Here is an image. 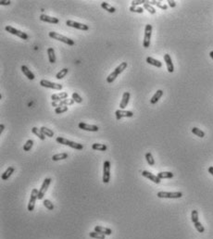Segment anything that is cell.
I'll return each instance as SVG.
<instances>
[{
  "label": "cell",
  "instance_id": "c3c4849f",
  "mask_svg": "<svg viewBox=\"0 0 213 239\" xmlns=\"http://www.w3.org/2000/svg\"><path fill=\"white\" fill-rule=\"evenodd\" d=\"M208 173L213 176V167L212 166H210V168H208Z\"/></svg>",
  "mask_w": 213,
  "mask_h": 239
},
{
  "label": "cell",
  "instance_id": "9a60e30c",
  "mask_svg": "<svg viewBox=\"0 0 213 239\" xmlns=\"http://www.w3.org/2000/svg\"><path fill=\"white\" fill-rule=\"evenodd\" d=\"M142 175H143L144 177L149 179L150 181L154 182L155 183H160V179L158 178V175H154L153 173H149V171H142Z\"/></svg>",
  "mask_w": 213,
  "mask_h": 239
},
{
  "label": "cell",
  "instance_id": "cb8c5ba5",
  "mask_svg": "<svg viewBox=\"0 0 213 239\" xmlns=\"http://www.w3.org/2000/svg\"><path fill=\"white\" fill-rule=\"evenodd\" d=\"M47 55H48V60L50 63H55L56 62V55H55V50L53 47H48L47 48Z\"/></svg>",
  "mask_w": 213,
  "mask_h": 239
},
{
  "label": "cell",
  "instance_id": "5b68a950",
  "mask_svg": "<svg viewBox=\"0 0 213 239\" xmlns=\"http://www.w3.org/2000/svg\"><path fill=\"white\" fill-rule=\"evenodd\" d=\"M151 35H152V25L147 24L145 28V36H144V42H143V45L145 48L149 47L150 40H151Z\"/></svg>",
  "mask_w": 213,
  "mask_h": 239
},
{
  "label": "cell",
  "instance_id": "60d3db41",
  "mask_svg": "<svg viewBox=\"0 0 213 239\" xmlns=\"http://www.w3.org/2000/svg\"><path fill=\"white\" fill-rule=\"evenodd\" d=\"M191 220L192 221L195 223H197V221H198V212L197 211H195V209H194V211H192V213H191Z\"/></svg>",
  "mask_w": 213,
  "mask_h": 239
},
{
  "label": "cell",
  "instance_id": "d4e9b609",
  "mask_svg": "<svg viewBox=\"0 0 213 239\" xmlns=\"http://www.w3.org/2000/svg\"><path fill=\"white\" fill-rule=\"evenodd\" d=\"M147 62L148 64H150V65L157 67V68H161V67H162V63L160 60H155V58H153L151 57H147Z\"/></svg>",
  "mask_w": 213,
  "mask_h": 239
},
{
  "label": "cell",
  "instance_id": "2e32d148",
  "mask_svg": "<svg viewBox=\"0 0 213 239\" xmlns=\"http://www.w3.org/2000/svg\"><path fill=\"white\" fill-rule=\"evenodd\" d=\"M40 20L42 22H48V23H52V24H57L60 22V20L57 18H54V17H50L48 15L45 14H41L40 15Z\"/></svg>",
  "mask_w": 213,
  "mask_h": 239
},
{
  "label": "cell",
  "instance_id": "1f68e13d",
  "mask_svg": "<svg viewBox=\"0 0 213 239\" xmlns=\"http://www.w3.org/2000/svg\"><path fill=\"white\" fill-rule=\"evenodd\" d=\"M68 72H69V69H68V68H64V69L60 70V72H58L57 73L56 78H57V80H60V79H62V78H64V77L66 76V75H67V73H68Z\"/></svg>",
  "mask_w": 213,
  "mask_h": 239
},
{
  "label": "cell",
  "instance_id": "ee69618b",
  "mask_svg": "<svg viewBox=\"0 0 213 239\" xmlns=\"http://www.w3.org/2000/svg\"><path fill=\"white\" fill-rule=\"evenodd\" d=\"M72 99L76 103H82V98L81 97V95L79 94H77V93H72Z\"/></svg>",
  "mask_w": 213,
  "mask_h": 239
},
{
  "label": "cell",
  "instance_id": "3957f363",
  "mask_svg": "<svg viewBox=\"0 0 213 239\" xmlns=\"http://www.w3.org/2000/svg\"><path fill=\"white\" fill-rule=\"evenodd\" d=\"M56 141L57 142V143L62 144V145H64V146H70V148H74V149H77V150H81V149L83 148V146H82V144L75 143V142L70 141V140L66 139V138H64V137L58 136V137H57Z\"/></svg>",
  "mask_w": 213,
  "mask_h": 239
},
{
  "label": "cell",
  "instance_id": "4316f807",
  "mask_svg": "<svg viewBox=\"0 0 213 239\" xmlns=\"http://www.w3.org/2000/svg\"><path fill=\"white\" fill-rule=\"evenodd\" d=\"M101 7L104 8L105 10H107L108 12H110V13H114L116 11V8L114 7L110 6V4L107 3V2H102L101 3Z\"/></svg>",
  "mask_w": 213,
  "mask_h": 239
},
{
  "label": "cell",
  "instance_id": "4dcf8cb0",
  "mask_svg": "<svg viewBox=\"0 0 213 239\" xmlns=\"http://www.w3.org/2000/svg\"><path fill=\"white\" fill-rule=\"evenodd\" d=\"M40 130H41V132L44 133L45 136H48V137H53L54 136V132L52 131V130H50V129L45 127V126L41 127Z\"/></svg>",
  "mask_w": 213,
  "mask_h": 239
},
{
  "label": "cell",
  "instance_id": "8d00e7d4",
  "mask_svg": "<svg viewBox=\"0 0 213 239\" xmlns=\"http://www.w3.org/2000/svg\"><path fill=\"white\" fill-rule=\"evenodd\" d=\"M192 133H193L194 135H195L197 136L201 137V138L205 136V133H204L202 130H200V129H198L197 127H194L193 129H192Z\"/></svg>",
  "mask_w": 213,
  "mask_h": 239
},
{
  "label": "cell",
  "instance_id": "ba28073f",
  "mask_svg": "<svg viewBox=\"0 0 213 239\" xmlns=\"http://www.w3.org/2000/svg\"><path fill=\"white\" fill-rule=\"evenodd\" d=\"M5 30L9 33H11V35H14L16 36L20 37V38L23 39V40H27L29 38V35H27V33H25V32L20 31V30H17V29H15L14 27H12V26H6Z\"/></svg>",
  "mask_w": 213,
  "mask_h": 239
},
{
  "label": "cell",
  "instance_id": "30bf717a",
  "mask_svg": "<svg viewBox=\"0 0 213 239\" xmlns=\"http://www.w3.org/2000/svg\"><path fill=\"white\" fill-rule=\"evenodd\" d=\"M40 85L43 87H47V88H51V89H55V90H61L62 86L60 83H53L47 81V80H41L40 81Z\"/></svg>",
  "mask_w": 213,
  "mask_h": 239
},
{
  "label": "cell",
  "instance_id": "e0dca14e",
  "mask_svg": "<svg viewBox=\"0 0 213 239\" xmlns=\"http://www.w3.org/2000/svg\"><path fill=\"white\" fill-rule=\"evenodd\" d=\"M164 60L166 62V65H167V70H168V72L170 73H172L174 72V66H173V63H172V58L169 55V54H165L164 55Z\"/></svg>",
  "mask_w": 213,
  "mask_h": 239
},
{
  "label": "cell",
  "instance_id": "8fae6325",
  "mask_svg": "<svg viewBox=\"0 0 213 239\" xmlns=\"http://www.w3.org/2000/svg\"><path fill=\"white\" fill-rule=\"evenodd\" d=\"M50 183H51V179L50 178H45L43 182V184L39 190V194H38V199H43L44 196L45 195V193L47 191V188L49 186Z\"/></svg>",
  "mask_w": 213,
  "mask_h": 239
},
{
  "label": "cell",
  "instance_id": "ffe728a7",
  "mask_svg": "<svg viewBox=\"0 0 213 239\" xmlns=\"http://www.w3.org/2000/svg\"><path fill=\"white\" fill-rule=\"evenodd\" d=\"M95 231L97 232V233L105 234V236H110V234H112L111 229L107 228V227H102V226H99V225L95 226Z\"/></svg>",
  "mask_w": 213,
  "mask_h": 239
},
{
  "label": "cell",
  "instance_id": "e575fe53",
  "mask_svg": "<svg viewBox=\"0 0 213 239\" xmlns=\"http://www.w3.org/2000/svg\"><path fill=\"white\" fill-rule=\"evenodd\" d=\"M144 9L147 10L150 14H155L156 13V9L151 5H150V4L148 3V1H147L144 4Z\"/></svg>",
  "mask_w": 213,
  "mask_h": 239
},
{
  "label": "cell",
  "instance_id": "f1b7e54d",
  "mask_svg": "<svg viewBox=\"0 0 213 239\" xmlns=\"http://www.w3.org/2000/svg\"><path fill=\"white\" fill-rule=\"evenodd\" d=\"M68 158V153H60V154H56L52 157L53 161H57V160H61V159H66Z\"/></svg>",
  "mask_w": 213,
  "mask_h": 239
},
{
  "label": "cell",
  "instance_id": "9c48e42d",
  "mask_svg": "<svg viewBox=\"0 0 213 239\" xmlns=\"http://www.w3.org/2000/svg\"><path fill=\"white\" fill-rule=\"evenodd\" d=\"M66 25H68L69 27H72L75 29H78V30H82V31H88L89 30V26L86 24L83 23H80L77 22H74V20H68L66 22Z\"/></svg>",
  "mask_w": 213,
  "mask_h": 239
},
{
  "label": "cell",
  "instance_id": "8992f818",
  "mask_svg": "<svg viewBox=\"0 0 213 239\" xmlns=\"http://www.w3.org/2000/svg\"><path fill=\"white\" fill-rule=\"evenodd\" d=\"M110 179V161L106 160L103 164V183H108Z\"/></svg>",
  "mask_w": 213,
  "mask_h": 239
},
{
  "label": "cell",
  "instance_id": "bcb514c9",
  "mask_svg": "<svg viewBox=\"0 0 213 239\" xmlns=\"http://www.w3.org/2000/svg\"><path fill=\"white\" fill-rule=\"evenodd\" d=\"M10 1L9 0H0V5H2V6H8V5H10Z\"/></svg>",
  "mask_w": 213,
  "mask_h": 239
},
{
  "label": "cell",
  "instance_id": "d6a6232c",
  "mask_svg": "<svg viewBox=\"0 0 213 239\" xmlns=\"http://www.w3.org/2000/svg\"><path fill=\"white\" fill-rule=\"evenodd\" d=\"M148 3L150 4V5H156L157 7H158L160 8H161V9H164L166 10L167 8H168V6L165 5V4H162L160 1H148Z\"/></svg>",
  "mask_w": 213,
  "mask_h": 239
},
{
  "label": "cell",
  "instance_id": "74e56055",
  "mask_svg": "<svg viewBox=\"0 0 213 239\" xmlns=\"http://www.w3.org/2000/svg\"><path fill=\"white\" fill-rule=\"evenodd\" d=\"M129 9H130V11H132V12H135V13H143L144 12V7H141L131 6Z\"/></svg>",
  "mask_w": 213,
  "mask_h": 239
},
{
  "label": "cell",
  "instance_id": "603a6c76",
  "mask_svg": "<svg viewBox=\"0 0 213 239\" xmlns=\"http://www.w3.org/2000/svg\"><path fill=\"white\" fill-rule=\"evenodd\" d=\"M163 95V91L162 90H158L156 93H155V95H154L152 97H151V99H150V103L151 104H156L158 100L160 99V97L161 96Z\"/></svg>",
  "mask_w": 213,
  "mask_h": 239
},
{
  "label": "cell",
  "instance_id": "7dc6e473",
  "mask_svg": "<svg viewBox=\"0 0 213 239\" xmlns=\"http://www.w3.org/2000/svg\"><path fill=\"white\" fill-rule=\"evenodd\" d=\"M168 3H169V6H170V7H176V3H175V1H172V0H169Z\"/></svg>",
  "mask_w": 213,
  "mask_h": 239
},
{
  "label": "cell",
  "instance_id": "7a4b0ae2",
  "mask_svg": "<svg viewBox=\"0 0 213 239\" xmlns=\"http://www.w3.org/2000/svg\"><path fill=\"white\" fill-rule=\"evenodd\" d=\"M48 35H49V37H51V38H53V39L57 40V41H60V42H63V43L69 45H75V42L72 39L68 38V37L62 35H60V33H58V32H50L48 33Z\"/></svg>",
  "mask_w": 213,
  "mask_h": 239
},
{
  "label": "cell",
  "instance_id": "f35d334b",
  "mask_svg": "<svg viewBox=\"0 0 213 239\" xmlns=\"http://www.w3.org/2000/svg\"><path fill=\"white\" fill-rule=\"evenodd\" d=\"M43 204H44V206L48 209V211H53L54 209V205L49 199H45Z\"/></svg>",
  "mask_w": 213,
  "mask_h": 239
},
{
  "label": "cell",
  "instance_id": "f907efd6",
  "mask_svg": "<svg viewBox=\"0 0 213 239\" xmlns=\"http://www.w3.org/2000/svg\"><path fill=\"white\" fill-rule=\"evenodd\" d=\"M210 58L213 60V51H211V52L210 53Z\"/></svg>",
  "mask_w": 213,
  "mask_h": 239
},
{
  "label": "cell",
  "instance_id": "7bdbcfd3",
  "mask_svg": "<svg viewBox=\"0 0 213 239\" xmlns=\"http://www.w3.org/2000/svg\"><path fill=\"white\" fill-rule=\"evenodd\" d=\"M194 225H195V228L197 229L199 233H204V232H205V228H204V226L201 224V223L197 221V223H194Z\"/></svg>",
  "mask_w": 213,
  "mask_h": 239
},
{
  "label": "cell",
  "instance_id": "b9f144b4",
  "mask_svg": "<svg viewBox=\"0 0 213 239\" xmlns=\"http://www.w3.org/2000/svg\"><path fill=\"white\" fill-rule=\"evenodd\" d=\"M66 111H68V106H62L55 108V112L57 114H61V113H64Z\"/></svg>",
  "mask_w": 213,
  "mask_h": 239
},
{
  "label": "cell",
  "instance_id": "ab89813d",
  "mask_svg": "<svg viewBox=\"0 0 213 239\" xmlns=\"http://www.w3.org/2000/svg\"><path fill=\"white\" fill-rule=\"evenodd\" d=\"M32 146H33V141L31 139L28 140L23 146V150L24 151H29V150H31V148H32Z\"/></svg>",
  "mask_w": 213,
  "mask_h": 239
},
{
  "label": "cell",
  "instance_id": "52a82bcc",
  "mask_svg": "<svg viewBox=\"0 0 213 239\" xmlns=\"http://www.w3.org/2000/svg\"><path fill=\"white\" fill-rule=\"evenodd\" d=\"M38 194H39V191L36 189V188H33L32 190V193H31V196H30V200H29V203H28V211H32L33 209H34V206H35V201L36 199L38 198Z\"/></svg>",
  "mask_w": 213,
  "mask_h": 239
},
{
  "label": "cell",
  "instance_id": "d6986e66",
  "mask_svg": "<svg viewBox=\"0 0 213 239\" xmlns=\"http://www.w3.org/2000/svg\"><path fill=\"white\" fill-rule=\"evenodd\" d=\"M67 98H68V93L67 92H62V93L54 94L51 95V99L53 101H60V100H64Z\"/></svg>",
  "mask_w": 213,
  "mask_h": 239
},
{
  "label": "cell",
  "instance_id": "f546056e",
  "mask_svg": "<svg viewBox=\"0 0 213 239\" xmlns=\"http://www.w3.org/2000/svg\"><path fill=\"white\" fill-rule=\"evenodd\" d=\"M32 133H34L36 136H38L41 140H45V136L44 135V133L41 132L40 129L36 128V127H32Z\"/></svg>",
  "mask_w": 213,
  "mask_h": 239
},
{
  "label": "cell",
  "instance_id": "f6af8a7d",
  "mask_svg": "<svg viewBox=\"0 0 213 239\" xmlns=\"http://www.w3.org/2000/svg\"><path fill=\"white\" fill-rule=\"evenodd\" d=\"M147 1H145V0H133L132 1V6H139L141 4H145Z\"/></svg>",
  "mask_w": 213,
  "mask_h": 239
},
{
  "label": "cell",
  "instance_id": "6da1fadb",
  "mask_svg": "<svg viewBox=\"0 0 213 239\" xmlns=\"http://www.w3.org/2000/svg\"><path fill=\"white\" fill-rule=\"evenodd\" d=\"M127 68V62H122L117 68L112 72L107 77V82L108 83H113L115 81V79L119 76V75L122 73L123 70Z\"/></svg>",
  "mask_w": 213,
  "mask_h": 239
},
{
  "label": "cell",
  "instance_id": "277c9868",
  "mask_svg": "<svg viewBox=\"0 0 213 239\" xmlns=\"http://www.w3.org/2000/svg\"><path fill=\"white\" fill-rule=\"evenodd\" d=\"M158 198H181L183 196V193L182 192H158Z\"/></svg>",
  "mask_w": 213,
  "mask_h": 239
},
{
  "label": "cell",
  "instance_id": "44dd1931",
  "mask_svg": "<svg viewBox=\"0 0 213 239\" xmlns=\"http://www.w3.org/2000/svg\"><path fill=\"white\" fill-rule=\"evenodd\" d=\"M22 72H23V74L26 76L29 80H31V81H32L33 79H34V74H33L32 72H31V70H29L28 69V67L27 66H25V65H22Z\"/></svg>",
  "mask_w": 213,
  "mask_h": 239
},
{
  "label": "cell",
  "instance_id": "484cf974",
  "mask_svg": "<svg viewBox=\"0 0 213 239\" xmlns=\"http://www.w3.org/2000/svg\"><path fill=\"white\" fill-rule=\"evenodd\" d=\"M158 176L160 180L161 179H170L173 177V173H170V171H161V173H158Z\"/></svg>",
  "mask_w": 213,
  "mask_h": 239
},
{
  "label": "cell",
  "instance_id": "83f0119b",
  "mask_svg": "<svg viewBox=\"0 0 213 239\" xmlns=\"http://www.w3.org/2000/svg\"><path fill=\"white\" fill-rule=\"evenodd\" d=\"M92 148L94 150H98V151H106L107 150V146L104 144H98V143H95L92 145Z\"/></svg>",
  "mask_w": 213,
  "mask_h": 239
},
{
  "label": "cell",
  "instance_id": "ac0fdd59",
  "mask_svg": "<svg viewBox=\"0 0 213 239\" xmlns=\"http://www.w3.org/2000/svg\"><path fill=\"white\" fill-rule=\"evenodd\" d=\"M130 93L129 92H124L122 95V99L120 103V110H124L127 107V105L129 103V99H130Z\"/></svg>",
  "mask_w": 213,
  "mask_h": 239
},
{
  "label": "cell",
  "instance_id": "5bb4252c",
  "mask_svg": "<svg viewBox=\"0 0 213 239\" xmlns=\"http://www.w3.org/2000/svg\"><path fill=\"white\" fill-rule=\"evenodd\" d=\"M75 101L72 98V99H64V100H60V101H52V106L53 107H56V108H58V107H62V106H70V105H72Z\"/></svg>",
  "mask_w": 213,
  "mask_h": 239
},
{
  "label": "cell",
  "instance_id": "681fc988",
  "mask_svg": "<svg viewBox=\"0 0 213 239\" xmlns=\"http://www.w3.org/2000/svg\"><path fill=\"white\" fill-rule=\"evenodd\" d=\"M4 129H5V125H4V124H0V133H1L4 131Z\"/></svg>",
  "mask_w": 213,
  "mask_h": 239
},
{
  "label": "cell",
  "instance_id": "4fadbf2b",
  "mask_svg": "<svg viewBox=\"0 0 213 239\" xmlns=\"http://www.w3.org/2000/svg\"><path fill=\"white\" fill-rule=\"evenodd\" d=\"M78 126L80 129L85 130V131H88V132H97L99 128L97 125H93V124H87L85 123H80L78 124Z\"/></svg>",
  "mask_w": 213,
  "mask_h": 239
},
{
  "label": "cell",
  "instance_id": "d590c367",
  "mask_svg": "<svg viewBox=\"0 0 213 239\" xmlns=\"http://www.w3.org/2000/svg\"><path fill=\"white\" fill-rule=\"evenodd\" d=\"M145 159H147V161L149 164V166H154V165H155V160H154L152 154L150 153V152L145 153Z\"/></svg>",
  "mask_w": 213,
  "mask_h": 239
},
{
  "label": "cell",
  "instance_id": "836d02e7",
  "mask_svg": "<svg viewBox=\"0 0 213 239\" xmlns=\"http://www.w3.org/2000/svg\"><path fill=\"white\" fill-rule=\"evenodd\" d=\"M89 236H90V237L95 238V239H105V234L97 233V232H95V231L90 232V233H89Z\"/></svg>",
  "mask_w": 213,
  "mask_h": 239
},
{
  "label": "cell",
  "instance_id": "7402d4cb",
  "mask_svg": "<svg viewBox=\"0 0 213 239\" xmlns=\"http://www.w3.org/2000/svg\"><path fill=\"white\" fill-rule=\"evenodd\" d=\"M14 167H8L7 169L6 170V171L4 173H2V176H1V179L3 180V181H6V180H7L8 178L10 177L11 174L14 173Z\"/></svg>",
  "mask_w": 213,
  "mask_h": 239
},
{
  "label": "cell",
  "instance_id": "7c38bea8",
  "mask_svg": "<svg viewBox=\"0 0 213 239\" xmlns=\"http://www.w3.org/2000/svg\"><path fill=\"white\" fill-rule=\"evenodd\" d=\"M117 121H120L122 118H131L133 116V113L130 110H118L115 112Z\"/></svg>",
  "mask_w": 213,
  "mask_h": 239
}]
</instances>
